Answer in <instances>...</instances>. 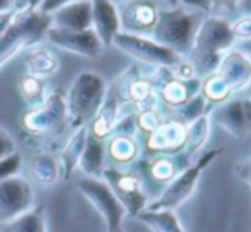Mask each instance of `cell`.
I'll return each instance as SVG.
<instances>
[{
    "instance_id": "19",
    "label": "cell",
    "mask_w": 251,
    "mask_h": 232,
    "mask_svg": "<svg viewBox=\"0 0 251 232\" xmlns=\"http://www.w3.org/2000/svg\"><path fill=\"white\" fill-rule=\"evenodd\" d=\"M137 220L149 227L151 232H185L178 215L173 210H149L144 209L137 213Z\"/></svg>"
},
{
    "instance_id": "31",
    "label": "cell",
    "mask_w": 251,
    "mask_h": 232,
    "mask_svg": "<svg viewBox=\"0 0 251 232\" xmlns=\"http://www.w3.org/2000/svg\"><path fill=\"white\" fill-rule=\"evenodd\" d=\"M67 2H70V0H43V2H41V12L47 14V12H51V10H56V9H60V7L67 5Z\"/></svg>"
},
{
    "instance_id": "24",
    "label": "cell",
    "mask_w": 251,
    "mask_h": 232,
    "mask_svg": "<svg viewBox=\"0 0 251 232\" xmlns=\"http://www.w3.org/2000/svg\"><path fill=\"white\" fill-rule=\"evenodd\" d=\"M207 135H208V118L207 116H200L199 119H195V121L192 123V126H190L188 132H186V140H185L186 152L185 154H188V157H192L205 143Z\"/></svg>"
},
{
    "instance_id": "18",
    "label": "cell",
    "mask_w": 251,
    "mask_h": 232,
    "mask_svg": "<svg viewBox=\"0 0 251 232\" xmlns=\"http://www.w3.org/2000/svg\"><path fill=\"white\" fill-rule=\"evenodd\" d=\"M104 145L101 143V140L94 139V137L87 135L86 140V147L82 150V156H80V161L77 164L80 171L86 174V178H102V173H104Z\"/></svg>"
},
{
    "instance_id": "20",
    "label": "cell",
    "mask_w": 251,
    "mask_h": 232,
    "mask_svg": "<svg viewBox=\"0 0 251 232\" xmlns=\"http://www.w3.org/2000/svg\"><path fill=\"white\" fill-rule=\"evenodd\" d=\"M0 232H48L45 207H33L12 222L0 226Z\"/></svg>"
},
{
    "instance_id": "6",
    "label": "cell",
    "mask_w": 251,
    "mask_h": 232,
    "mask_svg": "<svg viewBox=\"0 0 251 232\" xmlns=\"http://www.w3.org/2000/svg\"><path fill=\"white\" fill-rule=\"evenodd\" d=\"M102 178L108 183L111 191L120 200L126 215L137 217V213L147 209V191L144 188L142 178L137 173H126L116 167H106Z\"/></svg>"
},
{
    "instance_id": "34",
    "label": "cell",
    "mask_w": 251,
    "mask_h": 232,
    "mask_svg": "<svg viewBox=\"0 0 251 232\" xmlns=\"http://www.w3.org/2000/svg\"><path fill=\"white\" fill-rule=\"evenodd\" d=\"M36 2H40V0H31V3H36Z\"/></svg>"
},
{
    "instance_id": "3",
    "label": "cell",
    "mask_w": 251,
    "mask_h": 232,
    "mask_svg": "<svg viewBox=\"0 0 251 232\" xmlns=\"http://www.w3.org/2000/svg\"><path fill=\"white\" fill-rule=\"evenodd\" d=\"M75 188L102 217L106 222V232H123V219L126 217V212L108 183L98 178H84L77 181Z\"/></svg>"
},
{
    "instance_id": "2",
    "label": "cell",
    "mask_w": 251,
    "mask_h": 232,
    "mask_svg": "<svg viewBox=\"0 0 251 232\" xmlns=\"http://www.w3.org/2000/svg\"><path fill=\"white\" fill-rule=\"evenodd\" d=\"M221 154H222V149H214V150L205 152L193 166H188L178 176H175L147 209L149 210H173V212H175L178 207H181L183 203L192 198L197 186H199L201 173H203V171L210 166V162H214Z\"/></svg>"
},
{
    "instance_id": "11",
    "label": "cell",
    "mask_w": 251,
    "mask_h": 232,
    "mask_svg": "<svg viewBox=\"0 0 251 232\" xmlns=\"http://www.w3.org/2000/svg\"><path fill=\"white\" fill-rule=\"evenodd\" d=\"M215 121L231 135L245 137L251 132V101L236 99L221 106L214 115Z\"/></svg>"
},
{
    "instance_id": "26",
    "label": "cell",
    "mask_w": 251,
    "mask_h": 232,
    "mask_svg": "<svg viewBox=\"0 0 251 232\" xmlns=\"http://www.w3.org/2000/svg\"><path fill=\"white\" fill-rule=\"evenodd\" d=\"M21 169H23V157L21 154L14 152L12 156L0 161V181L16 178L21 173Z\"/></svg>"
},
{
    "instance_id": "32",
    "label": "cell",
    "mask_w": 251,
    "mask_h": 232,
    "mask_svg": "<svg viewBox=\"0 0 251 232\" xmlns=\"http://www.w3.org/2000/svg\"><path fill=\"white\" fill-rule=\"evenodd\" d=\"M14 9V0H0V12Z\"/></svg>"
},
{
    "instance_id": "17",
    "label": "cell",
    "mask_w": 251,
    "mask_h": 232,
    "mask_svg": "<svg viewBox=\"0 0 251 232\" xmlns=\"http://www.w3.org/2000/svg\"><path fill=\"white\" fill-rule=\"evenodd\" d=\"M190 157L186 156H176V157H157L155 161L147 166V174L154 183L157 185H162V189L164 186L171 181L175 176H178L183 169L190 166L188 162Z\"/></svg>"
},
{
    "instance_id": "29",
    "label": "cell",
    "mask_w": 251,
    "mask_h": 232,
    "mask_svg": "<svg viewBox=\"0 0 251 232\" xmlns=\"http://www.w3.org/2000/svg\"><path fill=\"white\" fill-rule=\"evenodd\" d=\"M137 125H139L144 132L154 133L155 130L159 128V119L152 111H144V113L139 116V119H137Z\"/></svg>"
},
{
    "instance_id": "1",
    "label": "cell",
    "mask_w": 251,
    "mask_h": 232,
    "mask_svg": "<svg viewBox=\"0 0 251 232\" xmlns=\"http://www.w3.org/2000/svg\"><path fill=\"white\" fill-rule=\"evenodd\" d=\"M69 119L74 126H84L93 119L106 101V82L100 73L80 72L65 97Z\"/></svg>"
},
{
    "instance_id": "13",
    "label": "cell",
    "mask_w": 251,
    "mask_h": 232,
    "mask_svg": "<svg viewBox=\"0 0 251 232\" xmlns=\"http://www.w3.org/2000/svg\"><path fill=\"white\" fill-rule=\"evenodd\" d=\"M93 24L94 33L101 40L102 46H108L113 43V38L118 34V16L115 9L106 0H94L93 5Z\"/></svg>"
},
{
    "instance_id": "30",
    "label": "cell",
    "mask_w": 251,
    "mask_h": 232,
    "mask_svg": "<svg viewBox=\"0 0 251 232\" xmlns=\"http://www.w3.org/2000/svg\"><path fill=\"white\" fill-rule=\"evenodd\" d=\"M234 171H236V176L251 189V157L245 161H239V162L236 164Z\"/></svg>"
},
{
    "instance_id": "12",
    "label": "cell",
    "mask_w": 251,
    "mask_h": 232,
    "mask_svg": "<svg viewBox=\"0 0 251 232\" xmlns=\"http://www.w3.org/2000/svg\"><path fill=\"white\" fill-rule=\"evenodd\" d=\"M55 29L86 31L93 24V5L89 2H75L55 10L50 19Z\"/></svg>"
},
{
    "instance_id": "33",
    "label": "cell",
    "mask_w": 251,
    "mask_h": 232,
    "mask_svg": "<svg viewBox=\"0 0 251 232\" xmlns=\"http://www.w3.org/2000/svg\"><path fill=\"white\" fill-rule=\"evenodd\" d=\"M29 2H31V0H14V9H16V10H21V12H23L24 7H26Z\"/></svg>"
},
{
    "instance_id": "23",
    "label": "cell",
    "mask_w": 251,
    "mask_h": 232,
    "mask_svg": "<svg viewBox=\"0 0 251 232\" xmlns=\"http://www.w3.org/2000/svg\"><path fill=\"white\" fill-rule=\"evenodd\" d=\"M17 87H19L21 96L24 97V101H26L31 108L40 106L45 101V82L40 77L26 73V75H23L19 79Z\"/></svg>"
},
{
    "instance_id": "16",
    "label": "cell",
    "mask_w": 251,
    "mask_h": 232,
    "mask_svg": "<svg viewBox=\"0 0 251 232\" xmlns=\"http://www.w3.org/2000/svg\"><path fill=\"white\" fill-rule=\"evenodd\" d=\"M29 178H31V181L43 186V188H50V186L56 185L58 179H62L58 161H56L51 154H47V152L36 154V156L33 157V161H31Z\"/></svg>"
},
{
    "instance_id": "27",
    "label": "cell",
    "mask_w": 251,
    "mask_h": 232,
    "mask_svg": "<svg viewBox=\"0 0 251 232\" xmlns=\"http://www.w3.org/2000/svg\"><path fill=\"white\" fill-rule=\"evenodd\" d=\"M203 104H205V97L203 96H197L195 99L188 101V103L183 106L181 116L186 119V121H195V119L200 118L201 110H203Z\"/></svg>"
},
{
    "instance_id": "21",
    "label": "cell",
    "mask_w": 251,
    "mask_h": 232,
    "mask_svg": "<svg viewBox=\"0 0 251 232\" xmlns=\"http://www.w3.org/2000/svg\"><path fill=\"white\" fill-rule=\"evenodd\" d=\"M106 154L116 166H128L139 157V145L130 135H115L106 145Z\"/></svg>"
},
{
    "instance_id": "10",
    "label": "cell",
    "mask_w": 251,
    "mask_h": 232,
    "mask_svg": "<svg viewBox=\"0 0 251 232\" xmlns=\"http://www.w3.org/2000/svg\"><path fill=\"white\" fill-rule=\"evenodd\" d=\"M155 38L162 46L169 48L175 53L190 51L192 48V23L179 14L164 16L155 29Z\"/></svg>"
},
{
    "instance_id": "25",
    "label": "cell",
    "mask_w": 251,
    "mask_h": 232,
    "mask_svg": "<svg viewBox=\"0 0 251 232\" xmlns=\"http://www.w3.org/2000/svg\"><path fill=\"white\" fill-rule=\"evenodd\" d=\"M186 84H179V82H169L168 86L162 89V97L164 101H168L173 106H179V104H186L188 103V96L192 93H188L186 89Z\"/></svg>"
},
{
    "instance_id": "9",
    "label": "cell",
    "mask_w": 251,
    "mask_h": 232,
    "mask_svg": "<svg viewBox=\"0 0 251 232\" xmlns=\"http://www.w3.org/2000/svg\"><path fill=\"white\" fill-rule=\"evenodd\" d=\"M45 36H47L48 43H51L53 46L62 48V50L80 55V57L86 58H98L102 53V50H104L101 40L93 29L63 31L50 27Z\"/></svg>"
},
{
    "instance_id": "4",
    "label": "cell",
    "mask_w": 251,
    "mask_h": 232,
    "mask_svg": "<svg viewBox=\"0 0 251 232\" xmlns=\"http://www.w3.org/2000/svg\"><path fill=\"white\" fill-rule=\"evenodd\" d=\"M251 80V62L243 53L227 55L222 62L221 72L205 82L203 93L214 103L226 99L232 89H241Z\"/></svg>"
},
{
    "instance_id": "14",
    "label": "cell",
    "mask_w": 251,
    "mask_h": 232,
    "mask_svg": "<svg viewBox=\"0 0 251 232\" xmlns=\"http://www.w3.org/2000/svg\"><path fill=\"white\" fill-rule=\"evenodd\" d=\"M87 135H89L87 126L86 125L79 126V128L70 135L65 147L62 149L58 166H60V174H62L63 181H67V179L74 174V171H75L77 164H79V161H80V156H82V150H84V147H86Z\"/></svg>"
},
{
    "instance_id": "5",
    "label": "cell",
    "mask_w": 251,
    "mask_h": 232,
    "mask_svg": "<svg viewBox=\"0 0 251 232\" xmlns=\"http://www.w3.org/2000/svg\"><path fill=\"white\" fill-rule=\"evenodd\" d=\"M69 119L67 101L62 93H53L36 108L27 110L23 116V126L33 135H50L63 128Z\"/></svg>"
},
{
    "instance_id": "22",
    "label": "cell",
    "mask_w": 251,
    "mask_h": 232,
    "mask_svg": "<svg viewBox=\"0 0 251 232\" xmlns=\"http://www.w3.org/2000/svg\"><path fill=\"white\" fill-rule=\"evenodd\" d=\"M58 67H60L58 57H56L53 51L47 50V48L33 50L26 57L27 73H29V75H34V77H40V79L53 75V73L58 70Z\"/></svg>"
},
{
    "instance_id": "7",
    "label": "cell",
    "mask_w": 251,
    "mask_h": 232,
    "mask_svg": "<svg viewBox=\"0 0 251 232\" xmlns=\"http://www.w3.org/2000/svg\"><path fill=\"white\" fill-rule=\"evenodd\" d=\"M34 205V188L24 178L0 181V226L12 222Z\"/></svg>"
},
{
    "instance_id": "15",
    "label": "cell",
    "mask_w": 251,
    "mask_h": 232,
    "mask_svg": "<svg viewBox=\"0 0 251 232\" xmlns=\"http://www.w3.org/2000/svg\"><path fill=\"white\" fill-rule=\"evenodd\" d=\"M186 132L179 123H169L162 125L151 133V139L147 142V149L151 152H175L185 145Z\"/></svg>"
},
{
    "instance_id": "28",
    "label": "cell",
    "mask_w": 251,
    "mask_h": 232,
    "mask_svg": "<svg viewBox=\"0 0 251 232\" xmlns=\"http://www.w3.org/2000/svg\"><path fill=\"white\" fill-rule=\"evenodd\" d=\"M14 152H16V142L9 135V132L0 126V161L12 156Z\"/></svg>"
},
{
    "instance_id": "8",
    "label": "cell",
    "mask_w": 251,
    "mask_h": 232,
    "mask_svg": "<svg viewBox=\"0 0 251 232\" xmlns=\"http://www.w3.org/2000/svg\"><path fill=\"white\" fill-rule=\"evenodd\" d=\"M113 45L130 55V57L140 60L146 63H157V65H176L179 62L178 53L169 48L155 43V41L146 40L142 36L130 33H118L113 38Z\"/></svg>"
}]
</instances>
